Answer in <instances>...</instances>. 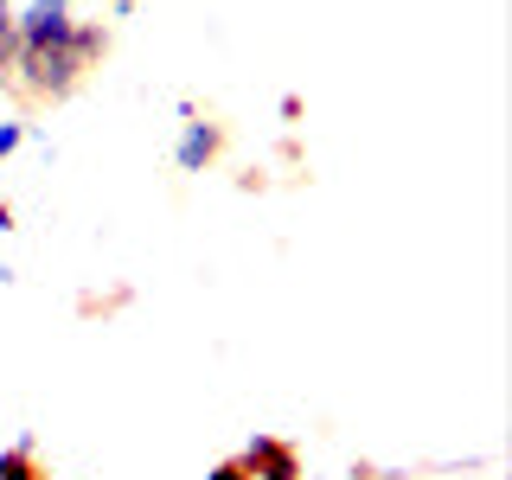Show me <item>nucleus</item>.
Wrapping results in <instances>:
<instances>
[{
    "label": "nucleus",
    "mask_w": 512,
    "mask_h": 480,
    "mask_svg": "<svg viewBox=\"0 0 512 480\" xmlns=\"http://www.w3.org/2000/svg\"><path fill=\"white\" fill-rule=\"evenodd\" d=\"M109 58V26H90L77 20L64 39H45V45H13V64H7V84L26 96V103H64L71 90H84V77Z\"/></svg>",
    "instance_id": "1"
},
{
    "label": "nucleus",
    "mask_w": 512,
    "mask_h": 480,
    "mask_svg": "<svg viewBox=\"0 0 512 480\" xmlns=\"http://www.w3.org/2000/svg\"><path fill=\"white\" fill-rule=\"evenodd\" d=\"M224 148H231V135H224V122L199 116V103L192 96H180V141H173V167L180 173H212Z\"/></svg>",
    "instance_id": "2"
},
{
    "label": "nucleus",
    "mask_w": 512,
    "mask_h": 480,
    "mask_svg": "<svg viewBox=\"0 0 512 480\" xmlns=\"http://www.w3.org/2000/svg\"><path fill=\"white\" fill-rule=\"evenodd\" d=\"M237 461L250 468V480H301V448L288 436H250Z\"/></svg>",
    "instance_id": "3"
},
{
    "label": "nucleus",
    "mask_w": 512,
    "mask_h": 480,
    "mask_svg": "<svg viewBox=\"0 0 512 480\" xmlns=\"http://www.w3.org/2000/svg\"><path fill=\"white\" fill-rule=\"evenodd\" d=\"M77 20H71V0H32L26 13H13V45H45V39H64Z\"/></svg>",
    "instance_id": "4"
},
{
    "label": "nucleus",
    "mask_w": 512,
    "mask_h": 480,
    "mask_svg": "<svg viewBox=\"0 0 512 480\" xmlns=\"http://www.w3.org/2000/svg\"><path fill=\"white\" fill-rule=\"evenodd\" d=\"M39 455H32V436H20L13 448H0V480H39Z\"/></svg>",
    "instance_id": "5"
},
{
    "label": "nucleus",
    "mask_w": 512,
    "mask_h": 480,
    "mask_svg": "<svg viewBox=\"0 0 512 480\" xmlns=\"http://www.w3.org/2000/svg\"><path fill=\"white\" fill-rule=\"evenodd\" d=\"M13 0H0V84H7V64H13Z\"/></svg>",
    "instance_id": "6"
},
{
    "label": "nucleus",
    "mask_w": 512,
    "mask_h": 480,
    "mask_svg": "<svg viewBox=\"0 0 512 480\" xmlns=\"http://www.w3.org/2000/svg\"><path fill=\"white\" fill-rule=\"evenodd\" d=\"M32 141V122H0V160H13Z\"/></svg>",
    "instance_id": "7"
},
{
    "label": "nucleus",
    "mask_w": 512,
    "mask_h": 480,
    "mask_svg": "<svg viewBox=\"0 0 512 480\" xmlns=\"http://www.w3.org/2000/svg\"><path fill=\"white\" fill-rule=\"evenodd\" d=\"M205 480H250V468H244V461H237V455H224V461H218V468L205 474Z\"/></svg>",
    "instance_id": "8"
},
{
    "label": "nucleus",
    "mask_w": 512,
    "mask_h": 480,
    "mask_svg": "<svg viewBox=\"0 0 512 480\" xmlns=\"http://www.w3.org/2000/svg\"><path fill=\"white\" fill-rule=\"evenodd\" d=\"M0 231H13V205L7 199H0Z\"/></svg>",
    "instance_id": "9"
},
{
    "label": "nucleus",
    "mask_w": 512,
    "mask_h": 480,
    "mask_svg": "<svg viewBox=\"0 0 512 480\" xmlns=\"http://www.w3.org/2000/svg\"><path fill=\"white\" fill-rule=\"evenodd\" d=\"M39 480H58V474H39Z\"/></svg>",
    "instance_id": "10"
}]
</instances>
